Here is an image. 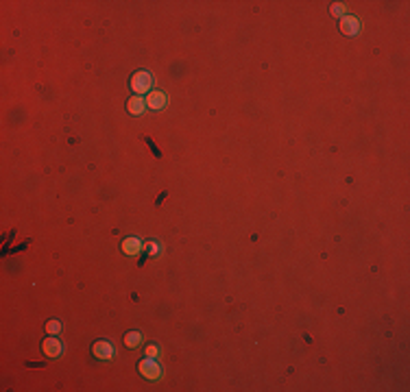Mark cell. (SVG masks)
<instances>
[{"label": "cell", "instance_id": "7c38bea8", "mask_svg": "<svg viewBox=\"0 0 410 392\" xmlns=\"http://www.w3.org/2000/svg\"><path fill=\"white\" fill-rule=\"evenodd\" d=\"M157 353H160L157 344H148V347H146V355H148V357H157Z\"/></svg>", "mask_w": 410, "mask_h": 392}, {"label": "cell", "instance_id": "7a4b0ae2", "mask_svg": "<svg viewBox=\"0 0 410 392\" xmlns=\"http://www.w3.org/2000/svg\"><path fill=\"white\" fill-rule=\"evenodd\" d=\"M140 372H142L146 379H160L162 377V366L155 362V357H146L140 364Z\"/></svg>", "mask_w": 410, "mask_h": 392}, {"label": "cell", "instance_id": "3957f363", "mask_svg": "<svg viewBox=\"0 0 410 392\" xmlns=\"http://www.w3.org/2000/svg\"><path fill=\"white\" fill-rule=\"evenodd\" d=\"M166 102H168V98H166L164 92H148L146 96V107L153 111H162L166 107Z\"/></svg>", "mask_w": 410, "mask_h": 392}, {"label": "cell", "instance_id": "8992f818", "mask_svg": "<svg viewBox=\"0 0 410 392\" xmlns=\"http://www.w3.org/2000/svg\"><path fill=\"white\" fill-rule=\"evenodd\" d=\"M142 249H144V244H142V240H138V237H127V240L123 242V251L127 255H138Z\"/></svg>", "mask_w": 410, "mask_h": 392}, {"label": "cell", "instance_id": "ba28073f", "mask_svg": "<svg viewBox=\"0 0 410 392\" xmlns=\"http://www.w3.org/2000/svg\"><path fill=\"white\" fill-rule=\"evenodd\" d=\"M144 107H146V100H142V98H138V96H133L131 100L127 102V109H129V114H133V116H140V114H144Z\"/></svg>", "mask_w": 410, "mask_h": 392}, {"label": "cell", "instance_id": "277c9868", "mask_svg": "<svg viewBox=\"0 0 410 392\" xmlns=\"http://www.w3.org/2000/svg\"><path fill=\"white\" fill-rule=\"evenodd\" d=\"M341 31L345 33V35H356V33L360 31V22H358L353 16H343V20H341Z\"/></svg>", "mask_w": 410, "mask_h": 392}, {"label": "cell", "instance_id": "52a82bcc", "mask_svg": "<svg viewBox=\"0 0 410 392\" xmlns=\"http://www.w3.org/2000/svg\"><path fill=\"white\" fill-rule=\"evenodd\" d=\"M94 355L101 359H109L114 355V347H111L109 342H105V340H101V342L94 344Z\"/></svg>", "mask_w": 410, "mask_h": 392}, {"label": "cell", "instance_id": "6da1fadb", "mask_svg": "<svg viewBox=\"0 0 410 392\" xmlns=\"http://www.w3.org/2000/svg\"><path fill=\"white\" fill-rule=\"evenodd\" d=\"M153 87V77L148 72H136L131 78V90L136 92V94H144V92H148Z\"/></svg>", "mask_w": 410, "mask_h": 392}, {"label": "cell", "instance_id": "8fae6325", "mask_svg": "<svg viewBox=\"0 0 410 392\" xmlns=\"http://www.w3.org/2000/svg\"><path fill=\"white\" fill-rule=\"evenodd\" d=\"M46 331H48V333H59V331H62V323H59V320H50V323L46 325Z\"/></svg>", "mask_w": 410, "mask_h": 392}, {"label": "cell", "instance_id": "5b68a950", "mask_svg": "<svg viewBox=\"0 0 410 392\" xmlns=\"http://www.w3.org/2000/svg\"><path fill=\"white\" fill-rule=\"evenodd\" d=\"M41 347H44V353H46V355H50V357H59V353H62V349H63L62 342H59L57 338H46Z\"/></svg>", "mask_w": 410, "mask_h": 392}, {"label": "cell", "instance_id": "4fadbf2b", "mask_svg": "<svg viewBox=\"0 0 410 392\" xmlns=\"http://www.w3.org/2000/svg\"><path fill=\"white\" fill-rule=\"evenodd\" d=\"M332 13H334V16H343V13H345V7H343L341 2H336V4L332 7Z\"/></svg>", "mask_w": 410, "mask_h": 392}, {"label": "cell", "instance_id": "30bf717a", "mask_svg": "<svg viewBox=\"0 0 410 392\" xmlns=\"http://www.w3.org/2000/svg\"><path fill=\"white\" fill-rule=\"evenodd\" d=\"M144 249H146V253L148 255H160V242H146V244H144Z\"/></svg>", "mask_w": 410, "mask_h": 392}, {"label": "cell", "instance_id": "9c48e42d", "mask_svg": "<svg viewBox=\"0 0 410 392\" xmlns=\"http://www.w3.org/2000/svg\"><path fill=\"white\" fill-rule=\"evenodd\" d=\"M140 342H142V333H140V331H131V333H127V338H124V344H127L129 349H136Z\"/></svg>", "mask_w": 410, "mask_h": 392}]
</instances>
